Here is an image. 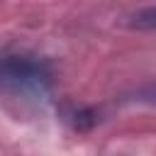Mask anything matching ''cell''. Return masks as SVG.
I'll return each mask as SVG.
<instances>
[{
	"label": "cell",
	"mask_w": 156,
	"mask_h": 156,
	"mask_svg": "<svg viewBox=\"0 0 156 156\" xmlns=\"http://www.w3.org/2000/svg\"><path fill=\"white\" fill-rule=\"evenodd\" d=\"M51 85V68L46 61L24 54L0 56V93H44Z\"/></svg>",
	"instance_id": "cell-1"
},
{
	"label": "cell",
	"mask_w": 156,
	"mask_h": 156,
	"mask_svg": "<svg viewBox=\"0 0 156 156\" xmlns=\"http://www.w3.org/2000/svg\"><path fill=\"white\" fill-rule=\"evenodd\" d=\"M127 24L134 27V29L156 32V5H149V7H141V10L132 12V15L127 17Z\"/></svg>",
	"instance_id": "cell-2"
}]
</instances>
